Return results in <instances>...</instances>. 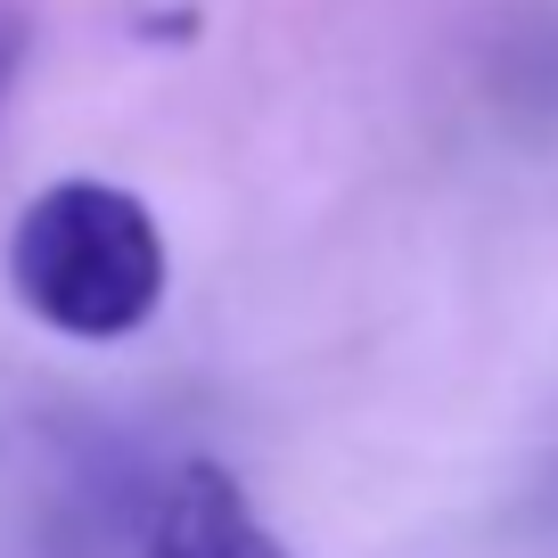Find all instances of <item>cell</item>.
Returning a JSON list of instances; mask_svg holds the SVG:
<instances>
[{"mask_svg":"<svg viewBox=\"0 0 558 558\" xmlns=\"http://www.w3.org/2000/svg\"><path fill=\"white\" fill-rule=\"evenodd\" d=\"M9 288L41 329L116 345L165 304V230L116 181H58L9 230Z\"/></svg>","mask_w":558,"mask_h":558,"instance_id":"6da1fadb","label":"cell"},{"mask_svg":"<svg viewBox=\"0 0 558 558\" xmlns=\"http://www.w3.org/2000/svg\"><path fill=\"white\" fill-rule=\"evenodd\" d=\"M148 558H296V550L255 518L230 469L190 460L165 476L157 509H148Z\"/></svg>","mask_w":558,"mask_h":558,"instance_id":"7a4b0ae2","label":"cell"},{"mask_svg":"<svg viewBox=\"0 0 558 558\" xmlns=\"http://www.w3.org/2000/svg\"><path fill=\"white\" fill-rule=\"evenodd\" d=\"M17 58H25V25L0 17V99H9V83H17Z\"/></svg>","mask_w":558,"mask_h":558,"instance_id":"3957f363","label":"cell"},{"mask_svg":"<svg viewBox=\"0 0 558 558\" xmlns=\"http://www.w3.org/2000/svg\"><path fill=\"white\" fill-rule=\"evenodd\" d=\"M534 509H542V518L558 525V460H550V476H542V501H534Z\"/></svg>","mask_w":558,"mask_h":558,"instance_id":"277c9868","label":"cell"}]
</instances>
